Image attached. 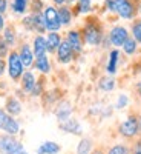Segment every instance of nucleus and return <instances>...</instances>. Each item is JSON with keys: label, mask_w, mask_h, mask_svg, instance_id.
I'll use <instances>...</instances> for the list:
<instances>
[{"label": "nucleus", "mask_w": 141, "mask_h": 154, "mask_svg": "<svg viewBox=\"0 0 141 154\" xmlns=\"http://www.w3.org/2000/svg\"><path fill=\"white\" fill-rule=\"evenodd\" d=\"M20 80H22V89L23 91L25 93H32V89H34V86L37 83L34 72L32 71H25L22 74V77H20Z\"/></svg>", "instance_id": "obj_14"}, {"label": "nucleus", "mask_w": 141, "mask_h": 154, "mask_svg": "<svg viewBox=\"0 0 141 154\" xmlns=\"http://www.w3.org/2000/svg\"><path fill=\"white\" fill-rule=\"evenodd\" d=\"M9 54V46L8 43L3 40V37H0V59H3Z\"/></svg>", "instance_id": "obj_28"}, {"label": "nucleus", "mask_w": 141, "mask_h": 154, "mask_svg": "<svg viewBox=\"0 0 141 154\" xmlns=\"http://www.w3.org/2000/svg\"><path fill=\"white\" fill-rule=\"evenodd\" d=\"M81 35H83V42L89 46H100L101 42H103V29L94 20H87V23L84 25L81 31Z\"/></svg>", "instance_id": "obj_1"}, {"label": "nucleus", "mask_w": 141, "mask_h": 154, "mask_svg": "<svg viewBox=\"0 0 141 154\" xmlns=\"http://www.w3.org/2000/svg\"><path fill=\"white\" fill-rule=\"evenodd\" d=\"M20 154H28V152H26V151H22V152H20Z\"/></svg>", "instance_id": "obj_41"}, {"label": "nucleus", "mask_w": 141, "mask_h": 154, "mask_svg": "<svg viewBox=\"0 0 141 154\" xmlns=\"http://www.w3.org/2000/svg\"><path fill=\"white\" fill-rule=\"evenodd\" d=\"M6 111H8V114H11V116L20 114V112H22L20 102H19L17 99H14V97H9L8 102H6Z\"/></svg>", "instance_id": "obj_21"}, {"label": "nucleus", "mask_w": 141, "mask_h": 154, "mask_svg": "<svg viewBox=\"0 0 141 154\" xmlns=\"http://www.w3.org/2000/svg\"><path fill=\"white\" fill-rule=\"evenodd\" d=\"M77 2H80V3H92V0H77Z\"/></svg>", "instance_id": "obj_37"}, {"label": "nucleus", "mask_w": 141, "mask_h": 154, "mask_svg": "<svg viewBox=\"0 0 141 154\" xmlns=\"http://www.w3.org/2000/svg\"><path fill=\"white\" fill-rule=\"evenodd\" d=\"M19 56L22 59V63L25 68H31L34 66V60H35V56H34V51L32 48L28 45V43H23L20 51H19Z\"/></svg>", "instance_id": "obj_9"}, {"label": "nucleus", "mask_w": 141, "mask_h": 154, "mask_svg": "<svg viewBox=\"0 0 141 154\" xmlns=\"http://www.w3.org/2000/svg\"><path fill=\"white\" fill-rule=\"evenodd\" d=\"M60 128H61V130H65V131H68V133H72V134H78V131H80L78 122L74 120V119L63 120V122L60 123Z\"/></svg>", "instance_id": "obj_19"}, {"label": "nucleus", "mask_w": 141, "mask_h": 154, "mask_svg": "<svg viewBox=\"0 0 141 154\" xmlns=\"http://www.w3.org/2000/svg\"><path fill=\"white\" fill-rule=\"evenodd\" d=\"M34 68L42 72V74H49L51 72V62H49V57L45 54V56H40V57H35L34 60Z\"/></svg>", "instance_id": "obj_17"}, {"label": "nucleus", "mask_w": 141, "mask_h": 154, "mask_svg": "<svg viewBox=\"0 0 141 154\" xmlns=\"http://www.w3.org/2000/svg\"><path fill=\"white\" fill-rule=\"evenodd\" d=\"M131 37L129 31H127L126 26H121V25H115V26L110 28L109 34H107V42L115 46V48H120L123 46V43Z\"/></svg>", "instance_id": "obj_3"}, {"label": "nucleus", "mask_w": 141, "mask_h": 154, "mask_svg": "<svg viewBox=\"0 0 141 154\" xmlns=\"http://www.w3.org/2000/svg\"><path fill=\"white\" fill-rule=\"evenodd\" d=\"M2 37H3V40L8 43V46H12L16 43V31H14V28L12 26H5Z\"/></svg>", "instance_id": "obj_26"}, {"label": "nucleus", "mask_w": 141, "mask_h": 154, "mask_svg": "<svg viewBox=\"0 0 141 154\" xmlns=\"http://www.w3.org/2000/svg\"><path fill=\"white\" fill-rule=\"evenodd\" d=\"M5 71H6V63L3 59H0V77L5 74Z\"/></svg>", "instance_id": "obj_33"}, {"label": "nucleus", "mask_w": 141, "mask_h": 154, "mask_svg": "<svg viewBox=\"0 0 141 154\" xmlns=\"http://www.w3.org/2000/svg\"><path fill=\"white\" fill-rule=\"evenodd\" d=\"M91 148H92V142L89 139H83L81 142H80V145H78V148H77V152L78 154H89L91 152Z\"/></svg>", "instance_id": "obj_27"}, {"label": "nucleus", "mask_w": 141, "mask_h": 154, "mask_svg": "<svg viewBox=\"0 0 141 154\" xmlns=\"http://www.w3.org/2000/svg\"><path fill=\"white\" fill-rule=\"evenodd\" d=\"M60 43H61V35L57 31H51L46 35V48H48L49 54H54L57 51V48L60 46Z\"/></svg>", "instance_id": "obj_13"}, {"label": "nucleus", "mask_w": 141, "mask_h": 154, "mask_svg": "<svg viewBox=\"0 0 141 154\" xmlns=\"http://www.w3.org/2000/svg\"><path fill=\"white\" fill-rule=\"evenodd\" d=\"M5 26H6V22H5V17H3V14H0V32H3Z\"/></svg>", "instance_id": "obj_34"}, {"label": "nucleus", "mask_w": 141, "mask_h": 154, "mask_svg": "<svg viewBox=\"0 0 141 154\" xmlns=\"http://www.w3.org/2000/svg\"><path fill=\"white\" fill-rule=\"evenodd\" d=\"M131 37H134L138 43H141V19H134L131 26Z\"/></svg>", "instance_id": "obj_25"}, {"label": "nucleus", "mask_w": 141, "mask_h": 154, "mask_svg": "<svg viewBox=\"0 0 141 154\" xmlns=\"http://www.w3.org/2000/svg\"><path fill=\"white\" fill-rule=\"evenodd\" d=\"M118 63H120V51H118V48H113L109 53V57H107L106 72L109 75H115L118 71Z\"/></svg>", "instance_id": "obj_10"}, {"label": "nucleus", "mask_w": 141, "mask_h": 154, "mask_svg": "<svg viewBox=\"0 0 141 154\" xmlns=\"http://www.w3.org/2000/svg\"><path fill=\"white\" fill-rule=\"evenodd\" d=\"M55 54H57V60H58V63H63V65H68V63H71L72 62V59H74V49H72V46L68 43V40H61V43H60V46L57 48V51H55Z\"/></svg>", "instance_id": "obj_7"}, {"label": "nucleus", "mask_w": 141, "mask_h": 154, "mask_svg": "<svg viewBox=\"0 0 141 154\" xmlns=\"http://www.w3.org/2000/svg\"><path fill=\"white\" fill-rule=\"evenodd\" d=\"M71 112H72V108H71V105L68 103V102H65V103H61L58 108H57V117H58V120H66V119H69V116H71Z\"/></svg>", "instance_id": "obj_24"}, {"label": "nucleus", "mask_w": 141, "mask_h": 154, "mask_svg": "<svg viewBox=\"0 0 141 154\" xmlns=\"http://www.w3.org/2000/svg\"><path fill=\"white\" fill-rule=\"evenodd\" d=\"M66 40H68V43L72 46V49H74V53L75 54H80L81 51H83V35H81V32L80 31H77V29H71L68 34H66Z\"/></svg>", "instance_id": "obj_8"}, {"label": "nucleus", "mask_w": 141, "mask_h": 154, "mask_svg": "<svg viewBox=\"0 0 141 154\" xmlns=\"http://www.w3.org/2000/svg\"><path fill=\"white\" fill-rule=\"evenodd\" d=\"M92 154H103V152H101V151H94Z\"/></svg>", "instance_id": "obj_40"}, {"label": "nucleus", "mask_w": 141, "mask_h": 154, "mask_svg": "<svg viewBox=\"0 0 141 154\" xmlns=\"http://www.w3.org/2000/svg\"><path fill=\"white\" fill-rule=\"evenodd\" d=\"M0 130H3L5 133L14 136V134L19 133L20 126H19L17 120L12 119V116H9V114H8L6 111H3V109H0Z\"/></svg>", "instance_id": "obj_6"}, {"label": "nucleus", "mask_w": 141, "mask_h": 154, "mask_svg": "<svg viewBox=\"0 0 141 154\" xmlns=\"http://www.w3.org/2000/svg\"><path fill=\"white\" fill-rule=\"evenodd\" d=\"M43 19H45V25H46V31H60L61 23H60V17H58V8L55 6H46L43 9Z\"/></svg>", "instance_id": "obj_4"}, {"label": "nucleus", "mask_w": 141, "mask_h": 154, "mask_svg": "<svg viewBox=\"0 0 141 154\" xmlns=\"http://www.w3.org/2000/svg\"><path fill=\"white\" fill-rule=\"evenodd\" d=\"M60 151V146L55 142H45L40 148L37 149L38 154H57Z\"/></svg>", "instance_id": "obj_22"}, {"label": "nucleus", "mask_w": 141, "mask_h": 154, "mask_svg": "<svg viewBox=\"0 0 141 154\" xmlns=\"http://www.w3.org/2000/svg\"><path fill=\"white\" fill-rule=\"evenodd\" d=\"M58 17H60L61 26H69L72 23V19H74V12L68 5H61L58 8Z\"/></svg>", "instance_id": "obj_16"}, {"label": "nucleus", "mask_w": 141, "mask_h": 154, "mask_svg": "<svg viewBox=\"0 0 141 154\" xmlns=\"http://www.w3.org/2000/svg\"><path fill=\"white\" fill-rule=\"evenodd\" d=\"M120 133L124 136V137H132L138 133V120L135 117H129L126 119L121 126H120Z\"/></svg>", "instance_id": "obj_11"}, {"label": "nucleus", "mask_w": 141, "mask_h": 154, "mask_svg": "<svg viewBox=\"0 0 141 154\" xmlns=\"http://www.w3.org/2000/svg\"><path fill=\"white\" fill-rule=\"evenodd\" d=\"M8 11V0H0V14H5Z\"/></svg>", "instance_id": "obj_32"}, {"label": "nucleus", "mask_w": 141, "mask_h": 154, "mask_svg": "<svg viewBox=\"0 0 141 154\" xmlns=\"http://www.w3.org/2000/svg\"><path fill=\"white\" fill-rule=\"evenodd\" d=\"M31 20H32V31H35L37 34L46 32V25H45V19H43V12H32V14H31Z\"/></svg>", "instance_id": "obj_15"}, {"label": "nucleus", "mask_w": 141, "mask_h": 154, "mask_svg": "<svg viewBox=\"0 0 141 154\" xmlns=\"http://www.w3.org/2000/svg\"><path fill=\"white\" fill-rule=\"evenodd\" d=\"M109 154H127V148L124 145H115L109 149Z\"/></svg>", "instance_id": "obj_29"}, {"label": "nucleus", "mask_w": 141, "mask_h": 154, "mask_svg": "<svg viewBox=\"0 0 141 154\" xmlns=\"http://www.w3.org/2000/svg\"><path fill=\"white\" fill-rule=\"evenodd\" d=\"M138 42L135 40V38L134 37H129V38H127V40L123 43V51H124V54L126 56H134L135 53H137V51H138Z\"/></svg>", "instance_id": "obj_20"}, {"label": "nucleus", "mask_w": 141, "mask_h": 154, "mask_svg": "<svg viewBox=\"0 0 141 154\" xmlns=\"http://www.w3.org/2000/svg\"><path fill=\"white\" fill-rule=\"evenodd\" d=\"M98 88L101 89V91H112V89L115 88V80L112 79V75H106V77H101L100 82H98Z\"/></svg>", "instance_id": "obj_23"}, {"label": "nucleus", "mask_w": 141, "mask_h": 154, "mask_svg": "<svg viewBox=\"0 0 141 154\" xmlns=\"http://www.w3.org/2000/svg\"><path fill=\"white\" fill-rule=\"evenodd\" d=\"M134 154H141V140L135 145V148H134Z\"/></svg>", "instance_id": "obj_35"}, {"label": "nucleus", "mask_w": 141, "mask_h": 154, "mask_svg": "<svg viewBox=\"0 0 141 154\" xmlns=\"http://www.w3.org/2000/svg\"><path fill=\"white\" fill-rule=\"evenodd\" d=\"M22 151V145L11 134L0 137V152L2 154H20Z\"/></svg>", "instance_id": "obj_5"}, {"label": "nucleus", "mask_w": 141, "mask_h": 154, "mask_svg": "<svg viewBox=\"0 0 141 154\" xmlns=\"http://www.w3.org/2000/svg\"><path fill=\"white\" fill-rule=\"evenodd\" d=\"M6 68H8V74L12 80H19L22 74L25 72V66L22 63V59L19 56L17 51H11L8 54V62H6Z\"/></svg>", "instance_id": "obj_2"}, {"label": "nucleus", "mask_w": 141, "mask_h": 154, "mask_svg": "<svg viewBox=\"0 0 141 154\" xmlns=\"http://www.w3.org/2000/svg\"><path fill=\"white\" fill-rule=\"evenodd\" d=\"M138 91H140V97H141V80H140V83H138Z\"/></svg>", "instance_id": "obj_39"}, {"label": "nucleus", "mask_w": 141, "mask_h": 154, "mask_svg": "<svg viewBox=\"0 0 141 154\" xmlns=\"http://www.w3.org/2000/svg\"><path fill=\"white\" fill-rule=\"evenodd\" d=\"M43 8V2L42 0H31V9L32 12H42Z\"/></svg>", "instance_id": "obj_31"}, {"label": "nucleus", "mask_w": 141, "mask_h": 154, "mask_svg": "<svg viewBox=\"0 0 141 154\" xmlns=\"http://www.w3.org/2000/svg\"><path fill=\"white\" fill-rule=\"evenodd\" d=\"M32 51L35 57H40L48 54V48H46V37H43L42 34H38L34 37L32 40Z\"/></svg>", "instance_id": "obj_12"}, {"label": "nucleus", "mask_w": 141, "mask_h": 154, "mask_svg": "<svg viewBox=\"0 0 141 154\" xmlns=\"http://www.w3.org/2000/svg\"><path fill=\"white\" fill-rule=\"evenodd\" d=\"M28 5L29 0H12L11 2V9L14 11V14L17 16H23L28 11Z\"/></svg>", "instance_id": "obj_18"}, {"label": "nucleus", "mask_w": 141, "mask_h": 154, "mask_svg": "<svg viewBox=\"0 0 141 154\" xmlns=\"http://www.w3.org/2000/svg\"><path fill=\"white\" fill-rule=\"evenodd\" d=\"M52 3H54L55 6H61V5L66 3V0H52Z\"/></svg>", "instance_id": "obj_36"}, {"label": "nucleus", "mask_w": 141, "mask_h": 154, "mask_svg": "<svg viewBox=\"0 0 141 154\" xmlns=\"http://www.w3.org/2000/svg\"><path fill=\"white\" fill-rule=\"evenodd\" d=\"M127 103H129V99H127V96H126V94H120V96H118V100H117V105H115V106H117L118 109H121V108H124Z\"/></svg>", "instance_id": "obj_30"}, {"label": "nucleus", "mask_w": 141, "mask_h": 154, "mask_svg": "<svg viewBox=\"0 0 141 154\" xmlns=\"http://www.w3.org/2000/svg\"><path fill=\"white\" fill-rule=\"evenodd\" d=\"M138 12H140V14H141V0H140V2H138Z\"/></svg>", "instance_id": "obj_38"}]
</instances>
